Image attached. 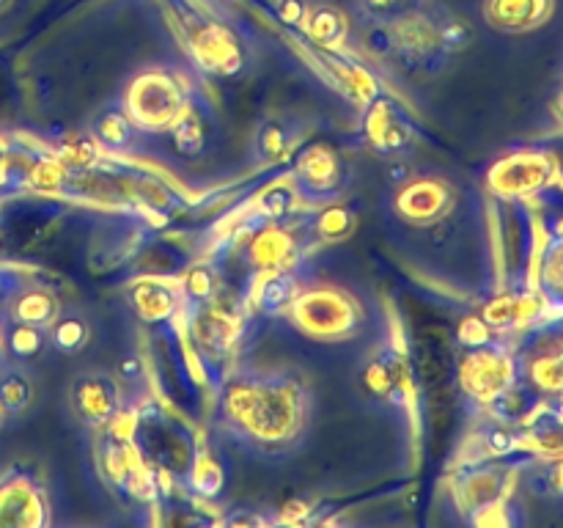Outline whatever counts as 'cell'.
I'll use <instances>...</instances> for the list:
<instances>
[{"mask_svg":"<svg viewBox=\"0 0 563 528\" xmlns=\"http://www.w3.org/2000/svg\"><path fill=\"white\" fill-rule=\"evenodd\" d=\"M363 388L374 396V399L394 402V405H405L412 396V374L407 352L401 346L379 344L377 350L368 355V361L361 369Z\"/></svg>","mask_w":563,"mask_h":528,"instance_id":"cell-16","label":"cell"},{"mask_svg":"<svg viewBox=\"0 0 563 528\" xmlns=\"http://www.w3.org/2000/svg\"><path fill=\"white\" fill-rule=\"evenodd\" d=\"M130 438L135 449L141 451L143 460L170 482H185V473L190 468L192 454H196L198 438L181 418L170 416L165 407L146 405L132 413Z\"/></svg>","mask_w":563,"mask_h":528,"instance_id":"cell-2","label":"cell"},{"mask_svg":"<svg viewBox=\"0 0 563 528\" xmlns=\"http://www.w3.org/2000/svg\"><path fill=\"white\" fill-rule=\"evenodd\" d=\"M88 132L97 141V146L102 148V154H110V157H126V154H132L141 146V135H146L143 130H137V124L130 119V113L121 105H110V108L99 110L93 116Z\"/></svg>","mask_w":563,"mask_h":528,"instance_id":"cell-24","label":"cell"},{"mask_svg":"<svg viewBox=\"0 0 563 528\" xmlns=\"http://www.w3.org/2000/svg\"><path fill=\"white\" fill-rule=\"evenodd\" d=\"M0 3H3V0H0Z\"/></svg>","mask_w":563,"mask_h":528,"instance_id":"cell-47","label":"cell"},{"mask_svg":"<svg viewBox=\"0 0 563 528\" xmlns=\"http://www.w3.org/2000/svg\"><path fill=\"white\" fill-rule=\"evenodd\" d=\"M49 522V501L42 482L25 471L0 479V528H42Z\"/></svg>","mask_w":563,"mask_h":528,"instance_id":"cell-15","label":"cell"},{"mask_svg":"<svg viewBox=\"0 0 563 528\" xmlns=\"http://www.w3.org/2000/svg\"><path fill=\"white\" fill-rule=\"evenodd\" d=\"M539 317H544V302L533 286H522V289L506 286L500 295H495L493 300L482 308V319L498 336L522 333V330L531 328Z\"/></svg>","mask_w":563,"mask_h":528,"instance_id":"cell-17","label":"cell"},{"mask_svg":"<svg viewBox=\"0 0 563 528\" xmlns=\"http://www.w3.org/2000/svg\"><path fill=\"white\" fill-rule=\"evenodd\" d=\"M302 28H306V33L313 42L328 50H339L346 38V20L333 6H311L306 16H302Z\"/></svg>","mask_w":563,"mask_h":528,"instance_id":"cell-29","label":"cell"},{"mask_svg":"<svg viewBox=\"0 0 563 528\" xmlns=\"http://www.w3.org/2000/svg\"><path fill=\"white\" fill-rule=\"evenodd\" d=\"M561 113H563V97H561Z\"/></svg>","mask_w":563,"mask_h":528,"instance_id":"cell-46","label":"cell"},{"mask_svg":"<svg viewBox=\"0 0 563 528\" xmlns=\"http://www.w3.org/2000/svg\"><path fill=\"white\" fill-rule=\"evenodd\" d=\"M115 374H119L126 385H141L143 380H146V361H143V355H137V352H126V355L119 358Z\"/></svg>","mask_w":563,"mask_h":528,"instance_id":"cell-40","label":"cell"},{"mask_svg":"<svg viewBox=\"0 0 563 528\" xmlns=\"http://www.w3.org/2000/svg\"><path fill=\"white\" fill-rule=\"evenodd\" d=\"M5 317L9 322H22V324H33V328L47 330L49 324L55 322L64 308H60V297L55 295L49 286L44 284H27L22 280L9 297H5Z\"/></svg>","mask_w":563,"mask_h":528,"instance_id":"cell-23","label":"cell"},{"mask_svg":"<svg viewBox=\"0 0 563 528\" xmlns=\"http://www.w3.org/2000/svg\"><path fill=\"white\" fill-rule=\"evenodd\" d=\"M187 97L190 91L174 69L148 66L132 77L124 97V110L135 121L137 130H143L146 135H163L179 119Z\"/></svg>","mask_w":563,"mask_h":528,"instance_id":"cell-3","label":"cell"},{"mask_svg":"<svg viewBox=\"0 0 563 528\" xmlns=\"http://www.w3.org/2000/svg\"><path fill=\"white\" fill-rule=\"evenodd\" d=\"M91 339V324L82 314L77 311H60L55 317V322L47 328V341L58 352H66V355H75Z\"/></svg>","mask_w":563,"mask_h":528,"instance_id":"cell-35","label":"cell"},{"mask_svg":"<svg viewBox=\"0 0 563 528\" xmlns=\"http://www.w3.org/2000/svg\"><path fill=\"white\" fill-rule=\"evenodd\" d=\"M308 6L302 3V0H280V20L286 22V25H302V16H306Z\"/></svg>","mask_w":563,"mask_h":528,"instance_id":"cell-42","label":"cell"},{"mask_svg":"<svg viewBox=\"0 0 563 528\" xmlns=\"http://www.w3.org/2000/svg\"><path fill=\"white\" fill-rule=\"evenodd\" d=\"M209 110L212 108H209L201 97H196V94L187 97V105L181 108L179 119H176L168 130L176 154L192 160V157H201V154L207 152L209 143H212V130H214V119Z\"/></svg>","mask_w":563,"mask_h":528,"instance_id":"cell-21","label":"cell"},{"mask_svg":"<svg viewBox=\"0 0 563 528\" xmlns=\"http://www.w3.org/2000/svg\"><path fill=\"white\" fill-rule=\"evenodd\" d=\"M355 226L357 218L350 207H344L341 201H328L319 204L317 212L308 215L306 234L308 240L319 242V245H335V242L350 240Z\"/></svg>","mask_w":563,"mask_h":528,"instance_id":"cell-27","label":"cell"},{"mask_svg":"<svg viewBox=\"0 0 563 528\" xmlns=\"http://www.w3.org/2000/svg\"><path fill=\"white\" fill-rule=\"evenodd\" d=\"M559 182V160L542 148H522L489 168L487 185L495 198H533Z\"/></svg>","mask_w":563,"mask_h":528,"instance_id":"cell-9","label":"cell"},{"mask_svg":"<svg viewBox=\"0 0 563 528\" xmlns=\"http://www.w3.org/2000/svg\"><path fill=\"white\" fill-rule=\"evenodd\" d=\"M511 457H476L456 468L454 473V498L467 515L487 506L498 504V501L509 498L511 484L517 479V468L511 465Z\"/></svg>","mask_w":563,"mask_h":528,"instance_id":"cell-10","label":"cell"},{"mask_svg":"<svg viewBox=\"0 0 563 528\" xmlns=\"http://www.w3.org/2000/svg\"><path fill=\"white\" fill-rule=\"evenodd\" d=\"M181 484L196 501H218L229 487V468L207 440L196 443V454H192V462Z\"/></svg>","mask_w":563,"mask_h":528,"instance_id":"cell-25","label":"cell"},{"mask_svg":"<svg viewBox=\"0 0 563 528\" xmlns=\"http://www.w3.org/2000/svg\"><path fill=\"white\" fill-rule=\"evenodd\" d=\"M190 47L203 69L218 72V75H236L242 69L240 44L225 28L214 25V22H203V25L192 28Z\"/></svg>","mask_w":563,"mask_h":528,"instance_id":"cell-22","label":"cell"},{"mask_svg":"<svg viewBox=\"0 0 563 528\" xmlns=\"http://www.w3.org/2000/svg\"><path fill=\"white\" fill-rule=\"evenodd\" d=\"M5 165H9V148L0 141V182H5Z\"/></svg>","mask_w":563,"mask_h":528,"instance_id":"cell-44","label":"cell"},{"mask_svg":"<svg viewBox=\"0 0 563 528\" xmlns=\"http://www.w3.org/2000/svg\"><path fill=\"white\" fill-rule=\"evenodd\" d=\"M126 302L137 314V319L146 324L170 322L181 311L179 286L163 278H152V275L132 280L126 286Z\"/></svg>","mask_w":563,"mask_h":528,"instance_id":"cell-20","label":"cell"},{"mask_svg":"<svg viewBox=\"0 0 563 528\" xmlns=\"http://www.w3.org/2000/svg\"><path fill=\"white\" fill-rule=\"evenodd\" d=\"M71 407L88 427L104 429L124 416V388L115 374L80 372L69 388Z\"/></svg>","mask_w":563,"mask_h":528,"instance_id":"cell-13","label":"cell"},{"mask_svg":"<svg viewBox=\"0 0 563 528\" xmlns=\"http://www.w3.org/2000/svg\"><path fill=\"white\" fill-rule=\"evenodd\" d=\"M553 0H487L484 16L493 28L509 33L531 31L550 16Z\"/></svg>","mask_w":563,"mask_h":528,"instance_id":"cell-26","label":"cell"},{"mask_svg":"<svg viewBox=\"0 0 563 528\" xmlns=\"http://www.w3.org/2000/svg\"><path fill=\"white\" fill-rule=\"evenodd\" d=\"M454 187L440 176H410L394 196L396 218L410 226H434L454 209Z\"/></svg>","mask_w":563,"mask_h":528,"instance_id":"cell-14","label":"cell"},{"mask_svg":"<svg viewBox=\"0 0 563 528\" xmlns=\"http://www.w3.org/2000/svg\"><path fill=\"white\" fill-rule=\"evenodd\" d=\"M179 295H181V308L187 306H201V302L212 300L220 295V280L214 264H190V267L181 270L179 280Z\"/></svg>","mask_w":563,"mask_h":528,"instance_id":"cell-32","label":"cell"},{"mask_svg":"<svg viewBox=\"0 0 563 528\" xmlns=\"http://www.w3.org/2000/svg\"><path fill=\"white\" fill-rule=\"evenodd\" d=\"M363 135L368 146L383 157H401L416 143V124L405 105L396 102L388 94H377L363 110Z\"/></svg>","mask_w":563,"mask_h":528,"instance_id":"cell-12","label":"cell"},{"mask_svg":"<svg viewBox=\"0 0 563 528\" xmlns=\"http://www.w3.org/2000/svg\"><path fill=\"white\" fill-rule=\"evenodd\" d=\"M495 330L484 322L482 317H465L462 319L460 330H456V341L460 346H478V344H487L489 339H495Z\"/></svg>","mask_w":563,"mask_h":528,"instance_id":"cell-39","label":"cell"},{"mask_svg":"<svg viewBox=\"0 0 563 528\" xmlns=\"http://www.w3.org/2000/svg\"><path fill=\"white\" fill-rule=\"evenodd\" d=\"M520 377V361L504 341V336H495L487 344L460 346L456 380H460L462 394L476 402L478 407H487L489 402L498 399Z\"/></svg>","mask_w":563,"mask_h":528,"instance_id":"cell-5","label":"cell"},{"mask_svg":"<svg viewBox=\"0 0 563 528\" xmlns=\"http://www.w3.org/2000/svg\"><path fill=\"white\" fill-rule=\"evenodd\" d=\"M528 484L537 495L563 498V457H533Z\"/></svg>","mask_w":563,"mask_h":528,"instance_id":"cell-37","label":"cell"},{"mask_svg":"<svg viewBox=\"0 0 563 528\" xmlns=\"http://www.w3.org/2000/svg\"><path fill=\"white\" fill-rule=\"evenodd\" d=\"M214 416L240 449L284 454L300 443L311 416L306 383L289 372L236 369L220 380Z\"/></svg>","mask_w":563,"mask_h":528,"instance_id":"cell-1","label":"cell"},{"mask_svg":"<svg viewBox=\"0 0 563 528\" xmlns=\"http://www.w3.org/2000/svg\"><path fill=\"white\" fill-rule=\"evenodd\" d=\"M36 388L22 366H0V407L5 416H20L31 407Z\"/></svg>","mask_w":563,"mask_h":528,"instance_id":"cell-34","label":"cell"},{"mask_svg":"<svg viewBox=\"0 0 563 528\" xmlns=\"http://www.w3.org/2000/svg\"><path fill=\"white\" fill-rule=\"evenodd\" d=\"M286 314L302 333L322 341L352 339L363 324V308L355 297L339 286L324 284L302 286Z\"/></svg>","mask_w":563,"mask_h":528,"instance_id":"cell-4","label":"cell"},{"mask_svg":"<svg viewBox=\"0 0 563 528\" xmlns=\"http://www.w3.org/2000/svg\"><path fill=\"white\" fill-rule=\"evenodd\" d=\"M99 465L110 487L121 490L130 498L148 504V501H157L159 493H165L163 482L168 479H159V473L143 460L130 435L121 432L119 421L104 427V435L99 438Z\"/></svg>","mask_w":563,"mask_h":528,"instance_id":"cell-6","label":"cell"},{"mask_svg":"<svg viewBox=\"0 0 563 528\" xmlns=\"http://www.w3.org/2000/svg\"><path fill=\"white\" fill-rule=\"evenodd\" d=\"M438 33H440V44H443L445 50H462L473 36L471 28H467L462 20H449L445 25L438 28Z\"/></svg>","mask_w":563,"mask_h":528,"instance_id":"cell-41","label":"cell"},{"mask_svg":"<svg viewBox=\"0 0 563 528\" xmlns=\"http://www.w3.org/2000/svg\"><path fill=\"white\" fill-rule=\"evenodd\" d=\"M531 380L542 388V394L555 391L563 385V350L553 352V355H544L533 363Z\"/></svg>","mask_w":563,"mask_h":528,"instance_id":"cell-38","label":"cell"},{"mask_svg":"<svg viewBox=\"0 0 563 528\" xmlns=\"http://www.w3.org/2000/svg\"><path fill=\"white\" fill-rule=\"evenodd\" d=\"M291 185H295L302 204L341 201L346 185H350V168H346L344 157L333 146L308 143L295 157Z\"/></svg>","mask_w":563,"mask_h":528,"instance_id":"cell-8","label":"cell"},{"mask_svg":"<svg viewBox=\"0 0 563 528\" xmlns=\"http://www.w3.org/2000/svg\"><path fill=\"white\" fill-rule=\"evenodd\" d=\"M55 157L66 165L69 174H86V170H93L102 163L104 154L91 138V132H69V135L60 138Z\"/></svg>","mask_w":563,"mask_h":528,"instance_id":"cell-30","label":"cell"},{"mask_svg":"<svg viewBox=\"0 0 563 528\" xmlns=\"http://www.w3.org/2000/svg\"><path fill=\"white\" fill-rule=\"evenodd\" d=\"M410 176H412L410 163H405V160H399V157L390 160V168H388V179H390V185L399 187L401 182H407V179H410Z\"/></svg>","mask_w":563,"mask_h":528,"instance_id":"cell-43","label":"cell"},{"mask_svg":"<svg viewBox=\"0 0 563 528\" xmlns=\"http://www.w3.org/2000/svg\"><path fill=\"white\" fill-rule=\"evenodd\" d=\"M297 146V127L289 119H267L258 127L256 152L264 163H280Z\"/></svg>","mask_w":563,"mask_h":528,"instance_id":"cell-31","label":"cell"},{"mask_svg":"<svg viewBox=\"0 0 563 528\" xmlns=\"http://www.w3.org/2000/svg\"><path fill=\"white\" fill-rule=\"evenodd\" d=\"M328 61H330V69L339 75L341 86H346V91H350L352 99H357V102H372L379 91V82L377 77L368 72V66L357 64L355 58H350V55H341V53H328Z\"/></svg>","mask_w":563,"mask_h":528,"instance_id":"cell-28","label":"cell"},{"mask_svg":"<svg viewBox=\"0 0 563 528\" xmlns=\"http://www.w3.org/2000/svg\"><path fill=\"white\" fill-rule=\"evenodd\" d=\"M44 344H47V330L33 328V324L9 322V328L3 330V350L14 361H31L42 352Z\"/></svg>","mask_w":563,"mask_h":528,"instance_id":"cell-36","label":"cell"},{"mask_svg":"<svg viewBox=\"0 0 563 528\" xmlns=\"http://www.w3.org/2000/svg\"><path fill=\"white\" fill-rule=\"evenodd\" d=\"M3 421H5V413H3V407H0V427H3Z\"/></svg>","mask_w":563,"mask_h":528,"instance_id":"cell-45","label":"cell"},{"mask_svg":"<svg viewBox=\"0 0 563 528\" xmlns=\"http://www.w3.org/2000/svg\"><path fill=\"white\" fill-rule=\"evenodd\" d=\"M531 286L542 297L548 317H563V229L544 231L533 258Z\"/></svg>","mask_w":563,"mask_h":528,"instance_id":"cell-19","label":"cell"},{"mask_svg":"<svg viewBox=\"0 0 563 528\" xmlns=\"http://www.w3.org/2000/svg\"><path fill=\"white\" fill-rule=\"evenodd\" d=\"M306 226L300 220L291 223H262L256 231L245 237V256L251 262L253 273H264V270H284L295 267L306 256Z\"/></svg>","mask_w":563,"mask_h":528,"instance_id":"cell-11","label":"cell"},{"mask_svg":"<svg viewBox=\"0 0 563 528\" xmlns=\"http://www.w3.org/2000/svg\"><path fill=\"white\" fill-rule=\"evenodd\" d=\"M302 198L297 196L291 182H280V185L267 187L256 201V215L267 223H291L300 215Z\"/></svg>","mask_w":563,"mask_h":528,"instance_id":"cell-33","label":"cell"},{"mask_svg":"<svg viewBox=\"0 0 563 528\" xmlns=\"http://www.w3.org/2000/svg\"><path fill=\"white\" fill-rule=\"evenodd\" d=\"M187 314V333L201 361H225L245 333V311L236 302L212 297L201 306L181 308Z\"/></svg>","mask_w":563,"mask_h":528,"instance_id":"cell-7","label":"cell"},{"mask_svg":"<svg viewBox=\"0 0 563 528\" xmlns=\"http://www.w3.org/2000/svg\"><path fill=\"white\" fill-rule=\"evenodd\" d=\"M300 267L302 262L295 264V267L253 273L251 286H247V306L258 314H267V317H278V314L289 311L295 297L306 286Z\"/></svg>","mask_w":563,"mask_h":528,"instance_id":"cell-18","label":"cell"}]
</instances>
